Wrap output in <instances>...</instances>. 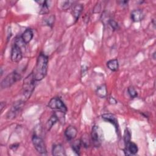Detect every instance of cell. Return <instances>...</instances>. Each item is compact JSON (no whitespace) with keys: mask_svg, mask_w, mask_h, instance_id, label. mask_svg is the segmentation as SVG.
I'll use <instances>...</instances> for the list:
<instances>
[{"mask_svg":"<svg viewBox=\"0 0 156 156\" xmlns=\"http://www.w3.org/2000/svg\"><path fill=\"white\" fill-rule=\"evenodd\" d=\"M48 67V57L44 54L40 53L37 58L36 65L32 72L35 81H40L47 74Z\"/></svg>","mask_w":156,"mask_h":156,"instance_id":"cell-1","label":"cell"},{"mask_svg":"<svg viewBox=\"0 0 156 156\" xmlns=\"http://www.w3.org/2000/svg\"><path fill=\"white\" fill-rule=\"evenodd\" d=\"M35 80L34 77L32 73L29 74L24 80L23 89H22V96L23 100L24 102L26 101L29 98H30L31 94H32L35 89Z\"/></svg>","mask_w":156,"mask_h":156,"instance_id":"cell-2","label":"cell"},{"mask_svg":"<svg viewBox=\"0 0 156 156\" xmlns=\"http://www.w3.org/2000/svg\"><path fill=\"white\" fill-rule=\"evenodd\" d=\"M21 78V75L16 71L12 72L9 74L1 83V87L2 89L7 88L11 87L12 85L15 83L16 82L20 80Z\"/></svg>","mask_w":156,"mask_h":156,"instance_id":"cell-3","label":"cell"},{"mask_svg":"<svg viewBox=\"0 0 156 156\" xmlns=\"http://www.w3.org/2000/svg\"><path fill=\"white\" fill-rule=\"evenodd\" d=\"M103 137L104 134L102 129L97 125L93 126L91 130V138L92 143L95 147H99L101 146L103 140Z\"/></svg>","mask_w":156,"mask_h":156,"instance_id":"cell-4","label":"cell"},{"mask_svg":"<svg viewBox=\"0 0 156 156\" xmlns=\"http://www.w3.org/2000/svg\"><path fill=\"white\" fill-rule=\"evenodd\" d=\"M48 107L57 112H61L66 113L67 112V108L63 102L59 98H52L48 102Z\"/></svg>","mask_w":156,"mask_h":156,"instance_id":"cell-5","label":"cell"},{"mask_svg":"<svg viewBox=\"0 0 156 156\" xmlns=\"http://www.w3.org/2000/svg\"><path fill=\"white\" fill-rule=\"evenodd\" d=\"M33 145L36 151L41 154H45L46 153V148L43 141V140L36 134H34L32 138Z\"/></svg>","mask_w":156,"mask_h":156,"instance_id":"cell-6","label":"cell"},{"mask_svg":"<svg viewBox=\"0 0 156 156\" xmlns=\"http://www.w3.org/2000/svg\"><path fill=\"white\" fill-rule=\"evenodd\" d=\"M24 102H24L22 100H20L18 102H16L15 103H14V104L12 106L11 108L8 112L7 114V118L8 119H13L15 118V116L18 114V113L21 110L24 105Z\"/></svg>","mask_w":156,"mask_h":156,"instance_id":"cell-7","label":"cell"},{"mask_svg":"<svg viewBox=\"0 0 156 156\" xmlns=\"http://www.w3.org/2000/svg\"><path fill=\"white\" fill-rule=\"evenodd\" d=\"M23 57V52L21 48L18 45L13 44L12 48L10 58L13 62H19Z\"/></svg>","mask_w":156,"mask_h":156,"instance_id":"cell-8","label":"cell"},{"mask_svg":"<svg viewBox=\"0 0 156 156\" xmlns=\"http://www.w3.org/2000/svg\"><path fill=\"white\" fill-rule=\"evenodd\" d=\"M138 149L137 145L131 141L126 144V148L124 152L126 155H135L138 152Z\"/></svg>","mask_w":156,"mask_h":156,"instance_id":"cell-9","label":"cell"},{"mask_svg":"<svg viewBox=\"0 0 156 156\" xmlns=\"http://www.w3.org/2000/svg\"><path fill=\"white\" fill-rule=\"evenodd\" d=\"M64 133L66 139L70 141L75 138L77 133V130L74 126H69L68 127H66Z\"/></svg>","mask_w":156,"mask_h":156,"instance_id":"cell-10","label":"cell"},{"mask_svg":"<svg viewBox=\"0 0 156 156\" xmlns=\"http://www.w3.org/2000/svg\"><path fill=\"white\" fill-rule=\"evenodd\" d=\"M130 17L133 22H140L144 18V13L141 9H135L131 13Z\"/></svg>","mask_w":156,"mask_h":156,"instance_id":"cell-11","label":"cell"},{"mask_svg":"<svg viewBox=\"0 0 156 156\" xmlns=\"http://www.w3.org/2000/svg\"><path fill=\"white\" fill-rule=\"evenodd\" d=\"M102 118L104 119L105 121H106L107 122H109L111 124H112L115 126L116 131L118 130V119H117V118H116V116L113 114H112V113H105V114H103L102 115Z\"/></svg>","mask_w":156,"mask_h":156,"instance_id":"cell-12","label":"cell"},{"mask_svg":"<svg viewBox=\"0 0 156 156\" xmlns=\"http://www.w3.org/2000/svg\"><path fill=\"white\" fill-rule=\"evenodd\" d=\"M52 154L55 156L66 155L65 149H64L63 146L60 144H54L53 146L52 149Z\"/></svg>","mask_w":156,"mask_h":156,"instance_id":"cell-13","label":"cell"},{"mask_svg":"<svg viewBox=\"0 0 156 156\" xmlns=\"http://www.w3.org/2000/svg\"><path fill=\"white\" fill-rule=\"evenodd\" d=\"M22 40H23V41L25 43V44H27L29 43L32 39L33 37H34V33L33 31L31 29H26L24 32L22 34V35H21Z\"/></svg>","mask_w":156,"mask_h":156,"instance_id":"cell-14","label":"cell"},{"mask_svg":"<svg viewBox=\"0 0 156 156\" xmlns=\"http://www.w3.org/2000/svg\"><path fill=\"white\" fill-rule=\"evenodd\" d=\"M36 2H37L39 5H40V14L41 15H44L47 14L49 12V2L48 1H36Z\"/></svg>","mask_w":156,"mask_h":156,"instance_id":"cell-15","label":"cell"},{"mask_svg":"<svg viewBox=\"0 0 156 156\" xmlns=\"http://www.w3.org/2000/svg\"><path fill=\"white\" fill-rule=\"evenodd\" d=\"M83 9V6L81 4H76L74 6L73 11H72V13H73V15L74 17L76 20H77L79 19V18L82 12Z\"/></svg>","mask_w":156,"mask_h":156,"instance_id":"cell-16","label":"cell"},{"mask_svg":"<svg viewBox=\"0 0 156 156\" xmlns=\"http://www.w3.org/2000/svg\"><path fill=\"white\" fill-rule=\"evenodd\" d=\"M107 66L112 71H116L119 68V63L117 58H113L107 62Z\"/></svg>","mask_w":156,"mask_h":156,"instance_id":"cell-17","label":"cell"},{"mask_svg":"<svg viewBox=\"0 0 156 156\" xmlns=\"http://www.w3.org/2000/svg\"><path fill=\"white\" fill-rule=\"evenodd\" d=\"M96 93L98 96L101 98H104L107 94V89L105 85H101L98 87L96 90Z\"/></svg>","mask_w":156,"mask_h":156,"instance_id":"cell-18","label":"cell"},{"mask_svg":"<svg viewBox=\"0 0 156 156\" xmlns=\"http://www.w3.org/2000/svg\"><path fill=\"white\" fill-rule=\"evenodd\" d=\"M58 118L57 116L56 115V114L54 113L50 118L48 120L46 124V127L47 129L48 130H50L51 129V128L52 127V126L57 122L58 121Z\"/></svg>","mask_w":156,"mask_h":156,"instance_id":"cell-19","label":"cell"},{"mask_svg":"<svg viewBox=\"0 0 156 156\" xmlns=\"http://www.w3.org/2000/svg\"><path fill=\"white\" fill-rule=\"evenodd\" d=\"M81 146H82V143H81V140L80 139L76 140V141H74L72 144L73 151L77 155L80 154V149Z\"/></svg>","mask_w":156,"mask_h":156,"instance_id":"cell-20","label":"cell"},{"mask_svg":"<svg viewBox=\"0 0 156 156\" xmlns=\"http://www.w3.org/2000/svg\"><path fill=\"white\" fill-rule=\"evenodd\" d=\"M82 145L83 146V147L87 148L90 145V140L89 138V136L87 133H85L82 135V138L80 139Z\"/></svg>","mask_w":156,"mask_h":156,"instance_id":"cell-21","label":"cell"},{"mask_svg":"<svg viewBox=\"0 0 156 156\" xmlns=\"http://www.w3.org/2000/svg\"><path fill=\"white\" fill-rule=\"evenodd\" d=\"M54 21H55V16H54V15H51L47 19H46L44 21H45V24L47 26L52 27L53 26V25H54Z\"/></svg>","mask_w":156,"mask_h":156,"instance_id":"cell-22","label":"cell"},{"mask_svg":"<svg viewBox=\"0 0 156 156\" xmlns=\"http://www.w3.org/2000/svg\"><path fill=\"white\" fill-rule=\"evenodd\" d=\"M127 91H128V93H129V96H130V98H136V97L137 96V95H138L135 89L133 87H132V86H130V87H129L128 88Z\"/></svg>","mask_w":156,"mask_h":156,"instance_id":"cell-23","label":"cell"},{"mask_svg":"<svg viewBox=\"0 0 156 156\" xmlns=\"http://www.w3.org/2000/svg\"><path fill=\"white\" fill-rule=\"evenodd\" d=\"M130 139H131L130 132L129 131L128 129H126V130L124 132V140L125 144H126L129 142H130Z\"/></svg>","mask_w":156,"mask_h":156,"instance_id":"cell-24","label":"cell"},{"mask_svg":"<svg viewBox=\"0 0 156 156\" xmlns=\"http://www.w3.org/2000/svg\"><path fill=\"white\" fill-rule=\"evenodd\" d=\"M108 24L112 27V28H113V30H118L119 29V26L118 23L113 19H110L108 20Z\"/></svg>","mask_w":156,"mask_h":156,"instance_id":"cell-25","label":"cell"},{"mask_svg":"<svg viewBox=\"0 0 156 156\" xmlns=\"http://www.w3.org/2000/svg\"><path fill=\"white\" fill-rule=\"evenodd\" d=\"M73 3V1H65L63 5V9L64 10H66L68 9H69L71 5V4Z\"/></svg>","mask_w":156,"mask_h":156,"instance_id":"cell-26","label":"cell"},{"mask_svg":"<svg viewBox=\"0 0 156 156\" xmlns=\"http://www.w3.org/2000/svg\"><path fill=\"white\" fill-rule=\"evenodd\" d=\"M101 5L99 4H97L93 9V13H99L101 11Z\"/></svg>","mask_w":156,"mask_h":156,"instance_id":"cell-27","label":"cell"},{"mask_svg":"<svg viewBox=\"0 0 156 156\" xmlns=\"http://www.w3.org/2000/svg\"><path fill=\"white\" fill-rule=\"evenodd\" d=\"M118 2L120 4V5H121L122 6H124V5H127V3H128V1H118Z\"/></svg>","mask_w":156,"mask_h":156,"instance_id":"cell-28","label":"cell"},{"mask_svg":"<svg viewBox=\"0 0 156 156\" xmlns=\"http://www.w3.org/2000/svg\"><path fill=\"white\" fill-rule=\"evenodd\" d=\"M109 102L111 103V104H116V101L113 98H112V97H110V99H109Z\"/></svg>","mask_w":156,"mask_h":156,"instance_id":"cell-29","label":"cell"},{"mask_svg":"<svg viewBox=\"0 0 156 156\" xmlns=\"http://www.w3.org/2000/svg\"><path fill=\"white\" fill-rule=\"evenodd\" d=\"M5 102H1V112L2 111L3 108L5 107Z\"/></svg>","mask_w":156,"mask_h":156,"instance_id":"cell-30","label":"cell"},{"mask_svg":"<svg viewBox=\"0 0 156 156\" xmlns=\"http://www.w3.org/2000/svg\"><path fill=\"white\" fill-rule=\"evenodd\" d=\"M155 52H154L153 55H154V59H155Z\"/></svg>","mask_w":156,"mask_h":156,"instance_id":"cell-31","label":"cell"}]
</instances>
